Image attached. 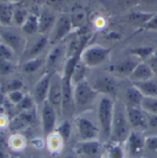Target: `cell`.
I'll list each match as a JSON object with an SVG mask.
<instances>
[{"mask_svg":"<svg viewBox=\"0 0 157 158\" xmlns=\"http://www.w3.org/2000/svg\"><path fill=\"white\" fill-rule=\"evenodd\" d=\"M97 92L85 79L74 85V102L76 109H85L94 103Z\"/></svg>","mask_w":157,"mask_h":158,"instance_id":"cell-3","label":"cell"},{"mask_svg":"<svg viewBox=\"0 0 157 158\" xmlns=\"http://www.w3.org/2000/svg\"><path fill=\"white\" fill-rule=\"evenodd\" d=\"M64 158H80L77 156V155H75V156H67L66 157H64Z\"/></svg>","mask_w":157,"mask_h":158,"instance_id":"cell-45","label":"cell"},{"mask_svg":"<svg viewBox=\"0 0 157 158\" xmlns=\"http://www.w3.org/2000/svg\"><path fill=\"white\" fill-rule=\"evenodd\" d=\"M155 15V13H150V12H132L130 14H129L128 16V19L133 23V24H137L139 26H144Z\"/></svg>","mask_w":157,"mask_h":158,"instance_id":"cell-24","label":"cell"},{"mask_svg":"<svg viewBox=\"0 0 157 158\" xmlns=\"http://www.w3.org/2000/svg\"><path fill=\"white\" fill-rule=\"evenodd\" d=\"M13 69H14V66L10 61L0 59V75L2 76L8 75L13 71Z\"/></svg>","mask_w":157,"mask_h":158,"instance_id":"cell-39","label":"cell"},{"mask_svg":"<svg viewBox=\"0 0 157 158\" xmlns=\"http://www.w3.org/2000/svg\"><path fill=\"white\" fill-rule=\"evenodd\" d=\"M107 158H126V153L121 143L109 142L106 146Z\"/></svg>","mask_w":157,"mask_h":158,"instance_id":"cell-25","label":"cell"},{"mask_svg":"<svg viewBox=\"0 0 157 158\" xmlns=\"http://www.w3.org/2000/svg\"><path fill=\"white\" fill-rule=\"evenodd\" d=\"M26 139L20 134H14L8 140V146L14 151H21L26 146Z\"/></svg>","mask_w":157,"mask_h":158,"instance_id":"cell-31","label":"cell"},{"mask_svg":"<svg viewBox=\"0 0 157 158\" xmlns=\"http://www.w3.org/2000/svg\"><path fill=\"white\" fill-rule=\"evenodd\" d=\"M55 21L56 19L52 14L43 12L39 17V33L44 34L49 31H52Z\"/></svg>","mask_w":157,"mask_h":158,"instance_id":"cell-22","label":"cell"},{"mask_svg":"<svg viewBox=\"0 0 157 158\" xmlns=\"http://www.w3.org/2000/svg\"><path fill=\"white\" fill-rule=\"evenodd\" d=\"M7 94V98L8 100L12 103V104H15V105H19L22 100L23 98H25V94L21 91V90H15V91H11V92H8L6 93Z\"/></svg>","mask_w":157,"mask_h":158,"instance_id":"cell-37","label":"cell"},{"mask_svg":"<svg viewBox=\"0 0 157 158\" xmlns=\"http://www.w3.org/2000/svg\"><path fill=\"white\" fill-rule=\"evenodd\" d=\"M73 25L68 16H62L58 19H56L52 31L51 36L49 38V41L52 44L58 43L63 40L70 32L73 31Z\"/></svg>","mask_w":157,"mask_h":158,"instance_id":"cell-11","label":"cell"},{"mask_svg":"<svg viewBox=\"0 0 157 158\" xmlns=\"http://www.w3.org/2000/svg\"><path fill=\"white\" fill-rule=\"evenodd\" d=\"M92 86L97 92V94H101L102 96H109L110 98L116 96L118 90L115 80L108 76L97 77L92 84Z\"/></svg>","mask_w":157,"mask_h":158,"instance_id":"cell-14","label":"cell"},{"mask_svg":"<svg viewBox=\"0 0 157 158\" xmlns=\"http://www.w3.org/2000/svg\"><path fill=\"white\" fill-rule=\"evenodd\" d=\"M43 64V59L41 57H35V58H31V59H28L23 66L22 69L25 73L28 74H32L36 71H38L39 68L41 67V65Z\"/></svg>","mask_w":157,"mask_h":158,"instance_id":"cell-30","label":"cell"},{"mask_svg":"<svg viewBox=\"0 0 157 158\" xmlns=\"http://www.w3.org/2000/svg\"><path fill=\"white\" fill-rule=\"evenodd\" d=\"M64 52H66V51L61 45H57L54 48H52L50 51V52H49V54L47 55V58H46V67H47V69L50 70L53 66H55L57 64V63L61 60V58L63 57Z\"/></svg>","mask_w":157,"mask_h":158,"instance_id":"cell-21","label":"cell"},{"mask_svg":"<svg viewBox=\"0 0 157 158\" xmlns=\"http://www.w3.org/2000/svg\"><path fill=\"white\" fill-rule=\"evenodd\" d=\"M29 17V13L24 8H17L14 9V16H13V23L18 26H22L26 21L27 18Z\"/></svg>","mask_w":157,"mask_h":158,"instance_id":"cell-35","label":"cell"},{"mask_svg":"<svg viewBox=\"0 0 157 158\" xmlns=\"http://www.w3.org/2000/svg\"><path fill=\"white\" fill-rule=\"evenodd\" d=\"M21 30L23 32L29 35H32L39 32V17L32 14L29 15L26 21L21 26Z\"/></svg>","mask_w":157,"mask_h":158,"instance_id":"cell-26","label":"cell"},{"mask_svg":"<svg viewBox=\"0 0 157 158\" xmlns=\"http://www.w3.org/2000/svg\"><path fill=\"white\" fill-rule=\"evenodd\" d=\"M33 103L34 100L32 98L29 97V96H25V98H23V100L18 105V107L22 110V111H27V110H31V108L33 107Z\"/></svg>","mask_w":157,"mask_h":158,"instance_id":"cell-40","label":"cell"},{"mask_svg":"<svg viewBox=\"0 0 157 158\" xmlns=\"http://www.w3.org/2000/svg\"><path fill=\"white\" fill-rule=\"evenodd\" d=\"M57 118H58V112L46 100L42 104V108L40 110L42 131L46 137L55 131V129L57 127Z\"/></svg>","mask_w":157,"mask_h":158,"instance_id":"cell-9","label":"cell"},{"mask_svg":"<svg viewBox=\"0 0 157 158\" xmlns=\"http://www.w3.org/2000/svg\"><path fill=\"white\" fill-rule=\"evenodd\" d=\"M10 2H12V3H14V2H17L18 0H9Z\"/></svg>","mask_w":157,"mask_h":158,"instance_id":"cell-48","label":"cell"},{"mask_svg":"<svg viewBox=\"0 0 157 158\" xmlns=\"http://www.w3.org/2000/svg\"><path fill=\"white\" fill-rule=\"evenodd\" d=\"M9 158H18L17 156H9Z\"/></svg>","mask_w":157,"mask_h":158,"instance_id":"cell-47","label":"cell"},{"mask_svg":"<svg viewBox=\"0 0 157 158\" xmlns=\"http://www.w3.org/2000/svg\"><path fill=\"white\" fill-rule=\"evenodd\" d=\"M98 158H104L103 156H100V157H98Z\"/></svg>","mask_w":157,"mask_h":158,"instance_id":"cell-49","label":"cell"},{"mask_svg":"<svg viewBox=\"0 0 157 158\" xmlns=\"http://www.w3.org/2000/svg\"><path fill=\"white\" fill-rule=\"evenodd\" d=\"M128 77L133 84H136V83L144 82L149 79H152L153 77H155V75L150 65L147 63L140 62Z\"/></svg>","mask_w":157,"mask_h":158,"instance_id":"cell-15","label":"cell"},{"mask_svg":"<svg viewBox=\"0 0 157 158\" xmlns=\"http://www.w3.org/2000/svg\"><path fill=\"white\" fill-rule=\"evenodd\" d=\"M14 8L11 4L0 3V26L9 27L13 23Z\"/></svg>","mask_w":157,"mask_h":158,"instance_id":"cell-20","label":"cell"},{"mask_svg":"<svg viewBox=\"0 0 157 158\" xmlns=\"http://www.w3.org/2000/svg\"><path fill=\"white\" fill-rule=\"evenodd\" d=\"M148 114V124H149V128L157 130V115L155 114Z\"/></svg>","mask_w":157,"mask_h":158,"instance_id":"cell-43","label":"cell"},{"mask_svg":"<svg viewBox=\"0 0 157 158\" xmlns=\"http://www.w3.org/2000/svg\"><path fill=\"white\" fill-rule=\"evenodd\" d=\"M130 131H131V128L126 116L125 109L124 110H122L118 107L115 106L111 135L109 141L118 143H124Z\"/></svg>","mask_w":157,"mask_h":158,"instance_id":"cell-2","label":"cell"},{"mask_svg":"<svg viewBox=\"0 0 157 158\" xmlns=\"http://www.w3.org/2000/svg\"><path fill=\"white\" fill-rule=\"evenodd\" d=\"M55 132L60 135V137L63 139L64 143H66L72 134V124L69 120L64 119L63 120L59 125H57L55 129Z\"/></svg>","mask_w":157,"mask_h":158,"instance_id":"cell-29","label":"cell"},{"mask_svg":"<svg viewBox=\"0 0 157 158\" xmlns=\"http://www.w3.org/2000/svg\"><path fill=\"white\" fill-rule=\"evenodd\" d=\"M75 126L80 141L97 140L100 134L98 125L88 117L80 115L75 118Z\"/></svg>","mask_w":157,"mask_h":158,"instance_id":"cell-5","label":"cell"},{"mask_svg":"<svg viewBox=\"0 0 157 158\" xmlns=\"http://www.w3.org/2000/svg\"><path fill=\"white\" fill-rule=\"evenodd\" d=\"M143 28L148 31H157V14H155L144 26H143Z\"/></svg>","mask_w":157,"mask_h":158,"instance_id":"cell-42","label":"cell"},{"mask_svg":"<svg viewBox=\"0 0 157 158\" xmlns=\"http://www.w3.org/2000/svg\"><path fill=\"white\" fill-rule=\"evenodd\" d=\"M125 113L130 128L133 129V131L142 132L149 129L148 114L142 109V107L126 106Z\"/></svg>","mask_w":157,"mask_h":158,"instance_id":"cell-6","label":"cell"},{"mask_svg":"<svg viewBox=\"0 0 157 158\" xmlns=\"http://www.w3.org/2000/svg\"><path fill=\"white\" fill-rule=\"evenodd\" d=\"M14 51L9 48L7 45H6L5 43H0V59L1 60H6V61H10L13 59L14 57Z\"/></svg>","mask_w":157,"mask_h":158,"instance_id":"cell-36","label":"cell"},{"mask_svg":"<svg viewBox=\"0 0 157 158\" xmlns=\"http://www.w3.org/2000/svg\"><path fill=\"white\" fill-rule=\"evenodd\" d=\"M64 143L63 139L55 131L47 136V147L52 154H59L63 149Z\"/></svg>","mask_w":157,"mask_h":158,"instance_id":"cell-23","label":"cell"},{"mask_svg":"<svg viewBox=\"0 0 157 158\" xmlns=\"http://www.w3.org/2000/svg\"><path fill=\"white\" fill-rule=\"evenodd\" d=\"M139 63L140 62L134 61V59L122 60V61L118 62V64H116L115 65L112 66L111 72H113L115 74H118V75L129 77Z\"/></svg>","mask_w":157,"mask_h":158,"instance_id":"cell-18","label":"cell"},{"mask_svg":"<svg viewBox=\"0 0 157 158\" xmlns=\"http://www.w3.org/2000/svg\"><path fill=\"white\" fill-rule=\"evenodd\" d=\"M48 42H49V38L47 36H45V35L40 36L39 39L37 40V41L31 46V48L29 52V59L38 57L41 53V52L45 49Z\"/></svg>","mask_w":157,"mask_h":158,"instance_id":"cell-28","label":"cell"},{"mask_svg":"<svg viewBox=\"0 0 157 158\" xmlns=\"http://www.w3.org/2000/svg\"><path fill=\"white\" fill-rule=\"evenodd\" d=\"M86 69L87 67L81 62L78 63V64L76 65L75 71H74V74H73V77H72V83L73 85H76L79 82L85 80V73H86Z\"/></svg>","mask_w":157,"mask_h":158,"instance_id":"cell-34","label":"cell"},{"mask_svg":"<svg viewBox=\"0 0 157 158\" xmlns=\"http://www.w3.org/2000/svg\"><path fill=\"white\" fill-rule=\"evenodd\" d=\"M142 109L147 113L157 115V98L144 97L142 102Z\"/></svg>","mask_w":157,"mask_h":158,"instance_id":"cell-32","label":"cell"},{"mask_svg":"<svg viewBox=\"0 0 157 158\" xmlns=\"http://www.w3.org/2000/svg\"><path fill=\"white\" fill-rule=\"evenodd\" d=\"M103 150V145L99 140L79 141L75 146L76 155L80 158H98Z\"/></svg>","mask_w":157,"mask_h":158,"instance_id":"cell-10","label":"cell"},{"mask_svg":"<svg viewBox=\"0 0 157 158\" xmlns=\"http://www.w3.org/2000/svg\"><path fill=\"white\" fill-rule=\"evenodd\" d=\"M145 148L150 151H157V135L145 137Z\"/></svg>","mask_w":157,"mask_h":158,"instance_id":"cell-41","label":"cell"},{"mask_svg":"<svg viewBox=\"0 0 157 158\" xmlns=\"http://www.w3.org/2000/svg\"><path fill=\"white\" fill-rule=\"evenodd\" d=\"M33 119H34V116L31 113V110L27 111H22L10 122L9 126L13 131H20L26 128L27 126H29L30 124H31Z\"/></svg>","mask_w":157,"mask_h":158,"instance_id":"cell-17","label":"cell"},{"mask_svg":"<svg viewBox=\"0 0 157 158\" xmlns=\"http://www.w3.org/2000/svg\"><path fill=\"white\" fill-rule=\"evenodd\" d=\"M154 49L152 47H138L135 49H132L130 51L131 54L139 59H149L151 55L154 53Z\"/></svg>","mask_w":157,"mask_h":158,"instance_id":"cell-33","label":"cell"},{"mask_svg":"<svg viewBox=\"0 0 157 158\" xmlns=\"http://www.w3.org/2000/svg\"><path fill=\"white\" fill-rule=\"evenodd\" d=\"M70 19L73 25V29H81L84 28L86 23V14L85 10L81 8H76L73 11L70 16Z\"/></svg>","mask_w":157,"mask_h":158,"instance_id":"cell-27","label":"cell"},{"mask_svg":"<svg viewBox=\"0 0 157 158\" xmlns=\"http://www.w3.org/2000/svg\"><path fill=\"white\" fill-rule=\"evenodd\" d=\"M153 55H154V56H155V57L157 58V49L154 51V53H153Z\"/></svg>","mask_w":157,"mask_h":158,"instance_id":"cell-46","label":"cell"},{"mask_svg":"<svg viewBox=\"0 0 157 158\" xmlns=\"http://www.w3.org/2000/svg\"><path fill=\"white\" fill-rule=\"evenodd\" d=\"M47 101L56 110L58 113L61 114L62 101H63V78L62 75L57 73L52 74L49 93L47 97Z\"/></svg>","mask_w":157,"mask_h":158,"instance_id":"cell-7","label":"cell"},{"mask_svg":"<svg viewBox=\"0 0 157 158\" xmlns=\"http://www.w3.org/2000/svg\"><path fill=\"white\" fill-rule=\"evenodd\" d=\"M124 144L125 153L129 155L130 158L139 157L145 149V137L141 131L131 130Z\"/></svg>","mask_w":157,"mask_h":158,"instance_id":"cell-8","label":"cell"},{"mask_svg":"<svg viewBox=\"0 0 157 158\" xmlns=\"http://www.w3.org/2000/svg\"><path fill=\"white\" fill-rule=\"evenodd\" d=\"M52 74H53L52 71H47L39 79L37 84L34 85L32 98H33L34 102L37 103L38 105H42L47 100Z\"/></svg>","mask_w":157,"mask_h":158,"instance_id":"cell-13","label":"cell"},{"mask_svg":"<svg viewBox=\"0 0 157 158\" xmlns=\"http://www.w3.org/2000/svg\"><path fill=\"white\" fill-rule=\"evenodd\" d=\"M110 49L101 45L85 47L81 53V62L87 68H95L102 64L109 57Z\"/></svg>","mask_w":157,"mask_h":158,"instance_id":"cell-4","label":"cell"},{"mask_svg":"<svg viewBox=\"0 0 157 158\" xmlns=\"http://www.w3.org/2000/svg\"><path fill=\"white\" fill-rule=\"evenodd\" d=\"M139 88L143 95L146 98H157V77H155L144 82L133 84Z\"/></svg>","mask_w":157,"mask_h":158,"instance_id":"cell-19","label":"cell"},{"mask_svg":"<svg viewBox=\"0 0 157 158\" xmlns=\"http://www.w3.org/2000/svg\"><path fill=\"white\" fill-rule=\"evenodd\" d=\"M0 158H9L6 151V143H4V140L0 137Z\"/></svg>","mask_w":157,"mask_h":158,"instance_id":"cell-44","label":"cell"},{"mask_svg":"<svg viewBox=\"0 0 157 158\" xmlns=\"http://www.w3.org/2000/svg\"><path fill=\"white\" fill-rule=\"evenodd\" d=\"M22 87H23V81L19 78H15L9 81L6 85L5 89H6V93H8V92L15 91V90H21Z\"/></svg>","mask_w":157,"mask_h":158,"instance_id":"cell-38","label":"cell"},{"mask_svg":"<svg viewBox=\"0 0 157 158\" xmlns=\"http://www.w3.org/2000/svg\"><path fill=\"white\" fill-rule=\"evenodd\" d=\"M0 38L3 43L11 48L14 52H21L24 51L26 46V41L23 37L15 31H12L8 27L0 26Z\"/></svg>","mask_w":157,"mask_h":158,"instance_id":"cell-12","label":"cell"},{"mask_svg":"<svg viewBox=\"0 0 157 158\" xmlns=\"http://www.w3.org/2000/svg\"><path fill=\"white\" fill-rule=\"evenodd\" d=\"M114 110L115 104L112 98L109 96H101L97 104V116L100 132L108 140H110Z\"/></svg>","mask_w":157,"mask_h":158,"instance_id":"cell-1","label":"cell"},{"mask_svg":"<svg viewBox=\"0 0 157 158\" xmlns=\"http://www.w3.org/2000/svg\"><path fill=\"white\" fill-rule=\"evenodd\" d=\"M144 98L143 93L134 85L129 86L125 91L126 106L142 107V102Z\"/></svg>","mask_w":157,"mask_h":158,"instance_id":"cell-16","label":"cell"}]
</instances>
